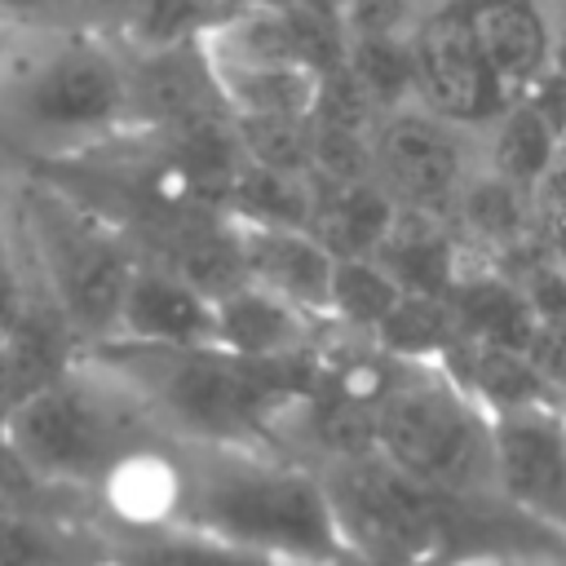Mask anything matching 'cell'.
I'll return each mask as SVG.
<instances>
[{
    "mask_svg": "<svg viewBox=\"0 0 566 566\" xmlns=\"http://www.w3.org/2000/svg\"><path fill=\"white\" fill-rule=\"evenodd\" d=\"M332 327L301 314L296 305L239 283L234 292L217 296V345L239 354V358H256V363H283L296 354H310Z\"/></svg>",
    "mask_w": 566,
    "mask_h": 566,
    "instance_id": "13",
    "label": "cell"
},
{
    "mask_svg": "<svg viewBox=\"0 0 566 566\" xmlns=\"http://www.w3.org/2000/svg\"><path fill=\"white\" fill-rule=\"evenodd\" d=\"M557 402H562V411H566V389H562V394H557Z\"/></svg>",
    "mask_w": 566,
    "mask_h": 566,
    "instance_id": "24",
    "label": "cell"
},
{
    "mask_svg": "<svg viewBox=\"0 0 566 566\" xmlns=\"http://www.w3.org/2000/svg\"><path fill=\"white\" fill-rule=\"evenodd\" d=\"M172 451L177 504L168 526L217 535L283 566H336L349 553L318 464L283 447L172 442Z\"/></svg>",
    "mask_w": 566,
    "mask_h": 566,
    "instance_id": "1",
    "label": "cell"
},
{
    "mask_svg": "<svg viewBox=\"0 0 566 566\" xmlns=\"http://www.w3.org/2000/svg\"><path fill=\"white\" fill-rule=\"evenodd\" d=\"M243 283L296 305L301 314L332 327V283H336V252L310 230L287 221H252L226 212Z\"/></svg>",
    "mask_w": 566,
    "mask_h": 566,
    "instance_id": "10",
    "label": "cell"
},
{
    "mask_svg": "<svg viewBox=\"0 0 566 566\" xmlns=\"http://www.w3.org/2000/svg\"><path fill=\"white\" fill-rule=\"evenodd\" d=\"M478 142H482V164H486L495 177H504V181L531 190V181H535L539 168L548 164L553 146L562 142V128H557L531 97H522V102H513L486 133H478Z\"/></svg>",
    "mask_w": 566,
    "mask_h": 566,
    "instance_id": "14",
    "label": "cell"
},
{
    "mask_svg": "<svg viewBox=\"0 0 566 566\" xmlns=\"http://www.w3.org/2000/svg\"><path fill=\"white\" fill-rule=\"evenodd\" d=\"M438 0H340L345 40H407Z\"/></svg>",
    "mask_w": 566,
    "mask_h": 566,
    "instance_id": "17",
    "label": "cell"
},
{
    "mask_svg": "<svg viewBox=\"0 0 566 566\" xmlns=\"http://www.w3.org/2000/svg\"><path fill=\"white\" fill-rule=\"evenodd\" d=\"M53 9H62V0H0V22L27 27L35 18H49Z\"/></svg>",
    "mask_w": 566,
    "mask_h": 566,
    "instance_id": "20",
    "label": "cell"
},
{
    "mask_svg": "<svg viewBox=\"0 0 566 566\" xmlns=\"http://www.w3.org/2000/svg\"><path fill=\"white\" fill-rule=\"evenodd\" d=\"M491 491L539 526L566 535V411L557 394L491 416Z\"/></svg>",
    "mask_w": 566,
    "mask_h": 566,
    "instance_id": "9",
    "label": "cell"
},
{
    "mask_svg": "<svg viewBox=\"0 0 566 566\" xmlns=\"http://www.w3.org/2000/svg\"><path fill=\"white\" fill-rule=\"evenodd\" d=\"M0 106L44 164L133 133L124 40L88 27H57L35 44L18 40L0 84Z\"/></svg>",
    "mask_w": 566,
    "mask_h": 566,
    "instance_id": "2",
    "label": "cell"
},
{
    "mask_svg": "<svg viewBox=\"0 0 566 566\" xmlns=\"http://www.w3.org/2000/svg\"><path fill=\"white\" fill-rule=\"evenodd\" d=\"M22 35H27L22 27L0 22V84H4V75H9V62H13V53H18V40H22Z\"/></svg>",
    "mask_w": 566,
    "mask_h": 566,
    "instance_id": "23",
    "label": "cell"
},
{
    "mask_svg": "<svg viewBox=\"0 0 566 566\" xmlns=\"http://www.w3.org/2000/svg\"><path fill=\"white\" fill-rule=\"evenodd\" d=\"M0 442L40 482L102 491L133 451L164 442V429L115 376L80 354L4 411Z\"/></svg>",
    "mask_w": 566,
    "mask_h": 566,
    "instance_id": "3",
    "label": "cell"
},
{
    "mask_svg": "<svg viewBox=\"0 0 566 566\" xmlns=\"http://www.w3.org/2000/svg\"><path fill=\"white\" fill-rule=\"evenodd\" d=\"M142 4L146 0H62V9L75 18V27H88L102 35H124Z\"/></svg>",
    "mask_w": 566,
    "mask_h": 566,
    "instance_id": "18",
    "label": "cell"
},
{
    "mask_svg": "<svg viewBox=\"0 0 566 566\" xmlns=\"http://www.w3.org/2000/svg\"><path fill=\"white\" fill-rule=\"evenodd\" d=\"M340 535L358 553L442 566V495L394 469L380 451L318 464Z\"/></svg>",
    "mask_w": 566,
    "mask_h": 566,
    "instance_id": "7",
    "label": "cell"
},
{
    "mask_svg": "<svg viewBox=\"0 0 566 566\" xmlns=\"http://www.w3.org/2000/svg\"><path fill=\"white\" fill-rule=\"evenodd\" d=\"M49 544L22 526V522H0V566H49Z\"/></svg>",
    "mask_w": 566,
    "mask_h": 566,
    "instance_id": "19",
    "label": "cell"
},
{
    "mask_svg": "<svg viewBox=\"0 0 566 566\" xmlns=\"http://www.w3.org/2000/svg\"><path fill=\"white\" fill-rule=\"evenodd\" d=\"M411 80H416V102L429 106L433 115L486 133L513 102L500 88L495 71L486 66L460 0H438L411 31Z\"/></svg>",
    "mask_w": 566,
    "mask_h": 566,
    "instance_id": "8",
    "label": "cell"
},
{
    "mask_svg": "<svg viewBox=\"0 0 566 566\" xmlns=\"http://www.w3.org/2000/svg\"><path fill=\"white\" fill-rule=\"evenodd\" d=\"M451 566H566V562H553V557H464Z\"/></svg>",
    "mask_w": 566,
    "mask_h": 566,
    "instance_id": "21",
    "label": "cell"
},
{
    "mask_svg": "<svg viewBox=\"0 0 566 566\" xmlns=\"http://www.w3.org/2000/svg\"><path fill=\"white\" fill-rule=\"evenodd\" d=\"M119 566H283V562L256 557L190 526H137L133 539L119 548Z\"/></svg>",
    "mask_w": 566,
    "mask_h": 566,
    "instance_id": "15",
    "label": "cell"
},
{
    "mask_svg": "<svg viewBox=\"0 0 566 566\" xmlns=\"http://www.w3.org/2000/svg\"><path fill=\"white\" fill-rule=\"evenodd\" d=\"M115 336L142 345H217V301L172 265L142 256L124 292Z\"/></svg>",
    "mask_w": 566,
    "mask_h": 566,
    "instance_id": "12",
    "label": "cell"
},
{
    "mask_svg": "<svg viewBox=\"0 0 566 566\" xmlns=\"http://www.w3.org/2000/svg\"><path fill=\"white\" fill-rule=\"evenodd\" d=\"M371 420L376 451L420 486L438 495L491 491V411L447 371L442 358L389 354Z\"/></svg>",
    "mask_w": 566,
    "mask_h": 566,
    "instance_id": "4",
    "label": "cell"
},
{
    "mask_svg": "<svg viewBox=\"0 0 566 566\" xmlns=\"http://www.w3.org/2000/svg\"><path fill=\"white\" fill-rule=\"evenodd\" d=\"M22 221L31 270L80 349L115 336L124 292L142 265L133 234L53 181H35L27 190Z\"/></svg>",
    "mask_w": 566,
    "mask_h": 566,
    "instance_id": "5",
    "label": "cell"
},
{
    "mask_svg": "<svg viewBox=\"0 0 566 566\" xmlns=\"http://www.w3.org/2000/svg\"><path fill=\"white\" fill-rule=\"evenodd\" d=\"M336 566H429V562H402V557H376V553H358V548H349Z\"/></svg>",
    "mask_w": 566,
    "mask_h": 566,
    "instance_id": "22",
    "label": "cell"
},
{
    "mask_svg": "<svg viewBox=\"0 0 566 566\" xmlns=\"http://www.w3.org/2000/svg\"><path fill=\"white\" fill-rule=\"evenodd\" d=\"M526 208H531V248L539 270L566 283V133L553 146L539 177L531 181Z\"/></svg>",
    "mask_w": 566,
    "mask_h": 566,
    "instance_id": "16",
    "label": "cell"
},
{
    "mask_svg": "<svg viewBox=\"0 0 566 566\" xmlns=\"http://www.w3.org/2000/svg\"><path fill=\"white\" fill-rule=\"evenodd\" d=\"M460 9L509 102L531 97L557 71L553 0H460Z\"/></svg>",
    "mask_w": 566,
    "mask_h": 566,
    "instance_id": "11",
    "label": "cell"
},
{
    "mask_svg": "<svg viewBox=\"0 0 566 566\" xmlns=\"http://www.w3.org/2000/svg\"><path fill=\"white\" fill-rule=\"evenodd\" d=\"M482 168L478 133L433 115L420 102L389 106L367 128V177L389 195L398 212L447 221L473 172Z\"/></svg>",
    "mask_w": 566,
    "mask_h": 566,
    "instance_id": "6",
    "label": "cell"
}]
</instances>
